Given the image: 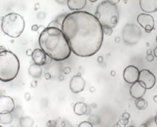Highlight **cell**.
I'll use <instances>...</instances> for the list:
<instances>
[{
  "label": "cell",
  "instance_id": "obj_1",
  "mask_svg": "<svg viewBox=\"0 0 157 127\" xmlns=\"http://www.w3.org/2000/svg\"><path fill=\"white\" fill-rule=\"evenodd\" d=\"M62 31L71 51L79 56L88 57L98 53L103 41V28L95 14L86 11L68 14L62 22Z\"/></svg>",
  "mask_w": 157,
  "mask_h": 127
},
{
  "label": "cell",
  "instance_id": "obj_2",
  "mask_svg": "<svg viewBox=\"0 0 157 127\" xmlns=\"http://www.w3.org/2000/svg\"><path fill=\"white\" fill-rule=\"evenodd\" d=\"M40 49L47 56L56 61L68 59L71 53L69 42L62 30L47 27L41 32L38 39Z\"/></svg>",
  "mask_w": 157,
  "mask_h": 127
},
{
  "label": "cell",
  "instance_id": "obj_3",
  "mask_svg": "<svg viewBox=\"0 0 157 127\" xmlns=\"http://www.w3.org/2000/svg\"><path fill=\"white\" fill-rule=\"evenodd\" d=\"M20 62L18 56L8 50L0 52V80L3 82H10L18 76Z\"/></svg>",
  "mask_w": 157,
  "mask_h": 127
},
{
  "label": "cell",
  "instance_id": "obj_4",
  "mask_svg": "<svg viewBox=\"0 0 157 127\" xmlns=\"http://www.w3.org/2000/svg\"><path fill=\"white\" fill-rule=\"evenodd\" d=\"M95 16L102 28L114 29L119 20V11L117 6L112 5L108 1H103L97 6Z\"/></svg>",
  "mask_w": 157,
  "mask_h": 127
},
{
  "label": "cell",
  "instance_id": "obj_5",
  "mask_svg": "<svg viewBox=\"0 0 157 127\" xmlns=\"http://www.w3.org/2000/svg\"><path fill=\"white\" fill-rule=\"evenodd\" d=\"M1 28L5 34L13 38L19 37L25 29V21L19 14L10 13L1 20Z\"/></svg>",
  "mask_w": 157,
  "mask_h": 127
},
{
  "label": "cell",
  "instance_id": "obj_6",
  "mask_svg": "<svg viewBox=\"0 0 157 127\" xmlns=\"http://www.w3.org/2000/svg\"><path fill=\"white\" fill-rule=\"evenodd\" d=\"M122 37L125 43L134 45L141 40V30L136 24H127L123 28Z\"/></svg>",
  "mask_w": 157,
  "mask_h": 127
},
{
  "label": "cell",
  "instance_id": "obj_7",
  "mask_svg": "<svg viewBox=\"0 0 157 127\" xmlns=\"http://www.w3.org/2000/svg\"><path fill=\"white\" fill-rule=\"evenodd\" d=\"M138 81L146 89H151L156 84V77L149 70L143 69L140 71Z\"/></svg>",
  "mask_w": 157,
  "mask_h": 127
},
{
  "label": "cell",
  "instance_id": "obj_8",
  "mask_svg": "<svg viewBox=\"0 0 157 127\" xmlns=\"http://www.w3.org/2000/svg\"><path fill=\"white\" fill-rule=\"evenodd\" d=\"M140 71L136 66L130 65L125 68L123 72V78L125 81L128 84H133L138 81Z\"/></svg>",
  "mask_w": 157,
  "mask_h": 127
},
{
  "label": "cell",
  "instance_id": "obj_9",
  "mask_svg": "<svg viewBox=\"0 0 157 127\" xmlns=\"http://www.w3.org/2000/svg\"><path fill=\"white\" fill-rule=\"evenodd\" d=\"M137 22L141 26L145 29L146 33H151L154 29V19L151 14H141L137 17Z\"/></svg>",
  "mask_w": 157,
  "mask_h": 127
},
{
  "label": "cell",
  "instance_id": "obj_10",
  "mask_svg": "<svg viewBox=\"0 0 157 127\" xmlns=\"http://www.w3.org/2000/svg\"><path fill=\"white\" fill-rule=\"evenodd\" d=\"M14 109V102L11 97L2 95L0 97V114L11 113Z\"/></svg>",
  "mask_w": 157,
  "mask_h": 127
},
{
  "label": "cell",
  "instance_id": "obj_11",
  "mask_svg": "<svg viewBox=\"0 0 157 127\" xmlns=\"http://www.w3.org/2000/svg\"><path fill=\"white\" fill-rule=\"evenodd\" d=\"M49 56H48L41 49H36L32 53V59L34 60V64H37L38 65H44L45 64L51 62V60L49 59Z\"/></svg>",
  "mask_w": 157,
  "mask_h": 127
},
{
  "label": "cell",
  "instance_id": "obj_12",
  "mask_svg": "<svg viewBox=\"0 0 157 127\" xmlns=\"http://www.w3.org/2000/svg\"><path fill=\"white\" fill-rule=\"evenodd\" d=\"M85 84V80L81 76H74L70 81V89L73 93H79L83 91Z\"/></svg>",
  "mask_w": 157,
  "mask_h": 127
},
{
  "label": "cell",
  "instance_id": "obj_13",
  "mask_svg": "<svg viewBox=\"0 0 157 127\" xmlns=\"http://www.w3.org/2000/svg\"><path fill=\"white\" fill-rule=\"evenodd\" d=\"M130 92L133 99H141L146 92V88L139 81H137L132 84V86L130 87Z\"/></svg>",
  "mask_w": 157,
  "mask_h": 127
},
{
  "label": "cell",
  "instance_id": "obj_14",
  "mask_svg": "<svg viewBox=\"0 0 157 127\" xmlns=\"http://www.w3.org/2000/svg\"><path fill=\"white\" fill-rule=\"evenodd\" d=\"M140 6L145 13H152L157 10V0H141Z\"/></svg>",
  "mask_w": 157,
  "mask_h": 127
},
{
  "label": "cell",
  "instance_id": "obj_15",
  "mask_svg": "<svg viewBox=\"0 0 157 127\" xmlns=\"http://www.w3.org/2000/svg\"><path fill=\"white\" fill-rule=\"evenodd\" d=\"M67 4L71 10L80 11L86 6V0H68Z\"/></svg>",
  "mask_w": 157,
  "mask_h": 127
},
{
  "label": "cell",
  "instance_id": "obj_16",
  "mask_svg": "<svg viewBox=\"0 0 157 127\" xmlns=\"http://www.w3.org/2000/svg\"><path fill=\"white\" fill-rule=\"evenodd\" d=\"M29 74L32 77L34 78H39L42 74V68L40 65H38L37 64H32L29 67Z\"/></svg>",
  "mask_w": 157,
  "mask_h": 127
},
{
  "label": "cell",
  "instance_id": "obj_17",
  "mask_svg": "<svg viewBox=\"0 0 157 127\" xmlns=\"http://www.w3.org/2000/svg\"><path fill=\"white\" fill-rule=\"evenodd\" d=\"M74 112L75 115L81 116L87 113V106L84 102H78L74 106Z\"/></svg>",
  "mask_w": 157,
  "mask_h": 127
},
{
  "label": "cell",
  "instance_id": "obj_18",
  "mask_svg": "<svg viewBox=\"0 0 157 127\" xmlns=\"http://www.w3.org/2000/svg\"><path fill=\"white\" fill-rule=\"evenodd\" d=\"M34 119L30 117H23L19 121L21 127H32L34 126Z\"/></svg>",
  "mask_w": 157,
  "mask_h": 127
},
{
  "label": "cell",
  "instance_id": "obj_19",
  "mask_svg": "<svg viewBox=\"0 0 157 127\" xmlns=\"http://www.w3.org/2000/svg\"><path fill=\"white\" fill-rule=\"evenodd\" d=\"M13 120L12 115L10 113L0 114V122L2 124H9Z\"/></svg>",
  "mask_w": 157,
  "mask_h": 127
},
{
  "label": "cell",
  "instance_id": "obj_20",
  "mask_svg": "<svg viewBox=\"0 0 157 127\" xmlns=\"http://www.w3.org/2000/svg\"><path fill=\"white\" fill-rule=\"evenodd\" d=\"M135 105L136 106V108L139 109V110H145V109L147 108L148 106V103H147V101L144 99H136Z\"/></svg>",
  "mask_w": 157,
  "mask_h": 127
},
{
  "label": "cell",
  "instance_id": "obj_21",
  "mask_svg": "<svg viewBox=\"0 0 157 127\" xmlns=\"http://www.w3.org/2000/svg\"><path fill=\"white\" fill-rule=\"evenodd\" d=\"M49 28H56L62 30V24H60L57 20H53L52 22H51L48 25Z\"/></svg>",
  "mask_w": 157,
  "mask_h": 127
},
{
  "label": "cell",
  "instance_id": "obj_22",
  "mask_svg": "<svg viewBox=\"0 0 157 127\" xmlns=\"http://www.w3.org/2000/svg\"><path fill=\"white\" fill-rule=\"evenodd\" d=\"M78 127H93V125L89 122H83L79 125Z\"/></svg>",
  "mask_w": 157,
  "mask_h": 127
},
{
  "label": "cell",
  "instance_id": "obj_23",
  "mask_svg": "<svg viewBox=\"0 0 157 127\" xmlns=\"http://www.w3.org/2000/svg\"><path fill=\"white\" fill-rule=\"evenodd\" d=\"M103 33L107 35H111L113 33V29L111 28H103Z\"/></svg>",
  "mask_w": 157,
  "mask_h": 127
},
{
  "label": "cell",
  "instance_id": "obj_24",
  "mask_svg": "<svg viewBox=\"0 0 157 127\" xmlns=\"http://www.w3.org/2000/svg\"><path fill=\"white\" fill-rule=\"evenodd\" d=\"M56 121H49L47 122V127H56Z\"/></svg>",
  "mask_w": 157,
  "mask_h": 127
},
{
  "label": "cell",
  "instance_id": "obj_25",
  "mask_svg": "<svg viewBox=\"0 0 157 127\" xmlns=\"http://www.w3.org/2000/svg\"><path fill=\"white\" fill-rule=\"evenodd\" d=\"M146 60H148V62H151L154 60V56L152 54H150V55H147L146 56Z\"/></svg>",
  "mask_w": 157,
  "mask_h": 127
},
{
  "label": "cell",
  "instance_id": "obj_26",
  "mask_svg": "<svg viewBox=\"0 0 157 127\" xmlns=\"http://www.w3.org/2000/svg\"><path fill=\"white\" fill-rule=\"evenodd\" d=\"M108 2L110 3V4H112V5H115V6L117 5V3H119V1H118V0H114V1H112V0H109Z\"/></svg>",
  "mask_w": 157,
  "mask_h": 127
},
{
  "label": "cell",
  "instance_id": "obj_27",
  "mask_svg": "<svg viewBox=\"0 0 157 127\" xmlns=\"http://www.w3.org/2000/svg\"><path fill=\"white\" fill-rule=\"evenodd\" d=\"M38 28H39V26H38V25H34L32 26V30H33V31H37V30H38Z\"/></svg>",
  "mask_w": 157,
  "mask_h": 127
},
{
  "label": "cell",
  "instance_id": "obj_28",
  "mask_svg": "<svg viewBox=\"0 0 157 127\" xmlns=\"http://www.w3.org/2000/svg\"><path fill=\"white\" fill-rule=\"evenodd\" d=\"M70 71H71V69H70V68H66L64 69V72H65V73H69Z\"/></svg>",
  "mask_w": 157,
  "mask_h": 127
},
{
  "label": "cell",
  "instance_id": "obj_29",
  "mask_svg": "<svg viewBox=\"0 0 157 127\" xmlns=\"http://www.w3.org/2000/svg\"><path fill=\"white\" fill-rule=\"evenodd\" d=\"M125 117H126V118L128 119V118H130V115H129V114H127V113H125V114L123 115V118H125Z\"/></svg>",
  "mask_w": 157,
  "mask_h": 127
},
{
  "label": "cell",
  "instance_id": "obj_30",
  "mask_svg": "<svg viewBox=\"0 0 157 127\" xmlns=\"http://www.w3.org/2000/svg\"><path fill=\"white\" fill-rule=\"evenodd\" d=\"M154 56H156V57H157V47L156 48H155V49H154Z\"/></svg>",
  "mask_w": 157,
  "mask_h": 127
},
{
  "label": "cell",
  "instance_id": "obj_31",
  "mask_svg": "<svg viewBox=\"0 0 157 127\" xmlns=\"http://www.w3.org/2000/svg\"><path fill=\"white\" fill-rule=\"evenodd\" d=\"M139 127H148V126H147V124H145V123H143V124H141V126Z\"/></svg>",
  "mask_w": 157,
  "mask_h": 127
},
{
  "label": "cell",
  "instance_id": "obj_32",
  "mask_svg": "<svg viewBox=\"0 0 157 127\" xmlns=\"http://www.w3.org/2000/svg\"><path fill=\"white\" fill-rule=\"evenodd\" d=\"M152 49H148V52H147V53H148L147 55H150V54H152Z\"/></svg>",
  "mask_w": 157,
  "mask_h": 127
},
{
  "label": "cell",
  "instance_id": "obj_33",
  "mask_svg": "<svg viewBox=\"0 0 157 127\" xmlns=\"http://www.w3.org/2000/svg\"><path fill=\"white\" fill-rule=\"evenodd\" d=\"M154 122H155V123L157 125V115L155 117V119H154Z\"/></svg>",
  "mask_w": 157,
  "mask_h": 127
},
{
  "label": "cell",
  "instance_id": "obj_34",
  "mask_svg": "<svg viewBox=\"0 0 157 127\" xmlns=\"http://www.w3.org/2000/svg\"><path fill=\"white\" fill-rule=\"evenodd\" d=\"M46 79H50V77H49V75H46Z\"/></svg>",
  "mask_w": 157,
  "mask_h": 127
},
{
  "label": "cell",
  "instance_id": "obj_35",
  "mask_svg": "<svg viewBox=\"0 0 157 127\" xmlns=\"http://www.w3.org/2000/svg\"><path fill=\"white\" fill-rule=\"evenodd\" d=\"M90 2H92V3H95V2H96V0H91Z\"/></svg>",
  "mask_w": 157,
  "mask_h": 127
},
{
  "label": "cell",
  "instance_id": "obj_36",
  "mask_svg": "<svg viewBox=\"0 0 157 127\" xmlns=\"http://www.w3.org/2000/svg\"><path fill=\"white\" fill-rule=\"evenodd\" d=\"M95 91V88H91V91Z\"/></svg>",
  "mask_w": 157,
  "mask_h": 127
},
{
  "label": "cell",
  "instance_id": "obj_37",
  "mask_svg": "<svg viewBox=\"0 0 157 127\" xmlns=\"http://www.w3.org/2000/svg\"><path fill=\"white\" fill-rule=\"evenodd\" d=\"M155 100H156H156H157V98H156H156H155Z\"/></svg>",
  "mask_w": 157,
  "mask_h": 127
},
{
  "label": "cell",
  "instance_id": "obj_38",
  "mask_svg": "<svg viewBox=\"0 0 157 127\" xmlns=\"http://www.w3.org/2000/svg\"><path fill=\"white\" fill-rule=\"evenodd\" d=\"M128 127H134L133 126H128Z\"/></svg>",
  "mask_w": 157,
  "mask_h": 127
},
{
  "label": "cell",
  "instance_id": "obj_39",
  "mask_svg": "<svg viewBox=\"0 0 157 127\" xmlns=\"http://www.w3.org/2000/svg\"><path fill=\"white\" fill-rule=\"evenodd\" d=\"M156 42H157V36H156Z\"/></svg>",
  "mask_w": 157,
  "mask_h": 127
},
{
  "label": "cell",
  "instance_id": "obj_40",
  "mask_svg": "<svg viewBox=\"0 0 157 127\" xmlns=\"http://www.w3.org/2000/svg\"><path fill=\"white\" fill-rule=\"evenodd\" d=\"M0 127H3V126H0Z\"/></svg>",
  "mask_w": 157,
  "mask_h": 127
}]
</instances>
